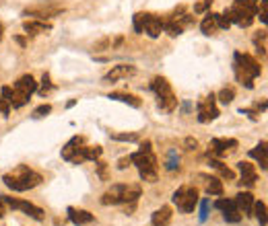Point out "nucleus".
Wrapping results in <instances>:
<instances>
[{
	"label": "nucleus",
	"mask_w": 268,
	"mask_h": 226,
	"mask_svg": "<svg viewBox=\"0 0 268 226\" xmlns=\"http://www.w3.org/2000/svg\"><path fill=\"white\" fill-rule=\"evenodd\" d=\"M103 148L101 146H85L83 136H75L64 148H62V158L70 160L75 164H81L85 160H97L101 156Z\"/></svg>",
	"instance_id": "nucleus-1"
},
{
	"label": "nucleus",
	"mask_w": 268,
	"mask_h": 226,
	"mask_svg": "<svg viewBox=\"0 0 268 226\" xmlns=\"http://www.w3.org/2000/svg\"><path fill=\"white\" fill-rule=\"evenodd\" d=\"M233 72H235V78L246 89H252L254 87V78L262 74V68H260V64L252 58L250 53L235 51V55H233Z\"/></svg>",
	"instance_id": "nucleus-2"
},
{
	"label": "nucleus",
	"mask_w": 268,
	"mask_h": 226,
	"mask_svg": "<svg viewBox=\"0 0 268 226\" xmlns=\"http://www.w3.org/2000/svg\"><path fill=\"white\" fill-rule=\"evenodd\" d=\"M3 181H5V185H7V187H11L13 191H27V189L37 187L43 179H41V175H39V173H35V171H31L29 166L21 164V166H17V168H15L13 173L5 175V177H3Z\"/></svg>",
	"instance_id": "nucleus-3"
},
{
	"label": "nucleus",
	"mask_w": 268,
	"mask_h": 226,
	"mask_svg": "<svg viewBox=\"0 0 268 226\" xmlns=\"http://www.w3.org/2000/svg\"><path fill=\"white\" fill-rule=\"evenodd\" d=\"M256 13H258V0H235L233 7L225 11V17L239 27H250L254 23Z\"/></svg>",
	"instance_id": "nucleus-4"
},
{
	"label": "nucleus",
	"mask_w": 268,
	"mask_h": 226,
	"mask_svg": "<svg viewBox=\"0 0 268 226\" xmlns=\"http://www.w3.org/2000/svg\"><path fill=\"white\" fill-rule=\"evenodd\" d=\"M140 197V187L138 185H114L110 191L101 195L103 206H118V204H136Z\"/></svg>",
	"instance_id": "nucleus-5"
},
{
	"label": "nucleus",
	"mask_w": 268,
	"mask_h": 226,
	"mask_svg": "<svg viewBox=\"0 0 268 226\" xmlns=\"http://www.w3.org/2000/svg\"><path fill=\"white\" fill-rule=\"evenodd\" d=\"M130 162L138 166L142 181H149V183L157 181V156L153 154V150H138L130 154Z\"/></svg>",
	"instance_id": "nucleus-6"
},
{
	"label": "nucleus",
	"mask_w": 268,
	"mask_h": 226,
	"mask_svg": "<svg viewBox=\"0 0 268 226\" xmlns=\"http://www.w3.org/2000/svg\"><path fill=\"white\" fill-rule=\"evenodd\" d=\"M151 91L157 95V105L163 109V111H174V109L178 107V99H176V95H174L167 78L155 76V78L151 80Z\"/></svg>",
	"instance_id": "nucleus-7"
},
{
	"label": "nucleus",
	"mask_w": 268,
	"mask_h": 226,
	"mask_svg": "<svg viewBox=\"0 0 268 226\" xmlns=\"http://www.w3.org/2000/svg\"><path fill=\"white\" fill-rule=\"evenodd\" d=\"M198 189L196 187H188V185H184V187H180L176 193H174V204L178 206V210L180 212H184V214H190V212H194V208L198 206Z\"/></svg>",
	"instance_id": "nucleus-8"
},
{
	"label": "nucleus",
	"mask_w": 268,
	"mask_h": 226,
	"mask_svg": "<svg viewBox=\"0 0 268 226\" xmlns=\"http://www.w3.org/2000/svg\"><path fill=\"white\" fill-rule=\"evenodd\" d=\"M198 122L200 124H208L212 120L219 118V109H217V97L212 93L208 97H204L202 101H198Z\"/></svg>",
	"instance_id": "nucleus-9"
},
{
	"label": "nucleus",
	"mask_w": 268,
	"mask_h": 226,
	"mask_svg": "<svg viewBox=\"0 0 268 226\" xmlns=\"http://www.w3.org/2000/svg\"><path fill=\"white\" fill-rule=\"evenodd\" d=\"M0 200L5 202V206L13 208V210H21V212H25L27 216H31L33 220H43V210L37 208L35 204H31V202L17 200V197H9V195H0Z\"/></svg>",
	"instance_id": "nucleus-10"
},
{
	"label": "nucleus",
	"mask_w": 268,
	"mask_h": 226,
	"mask_svg": "<svg viewBox=\"0 0 268 226\" xmlns=\"http://www.w3.org/2000/svg\"><path fill=\"white\" fill-rule=\"evenodd\" d=\"M64 9L60 5H54V3H39L27 11H23V17H35L37 21H45L50 17H56L58 13H62Z\"/></svg>",
	"instance_id": "nucleus-11"
},
{
	"label": "nucleus",
	"mask_w": 268,
	"mask_h": 226,
	"mask_svg": "<svg viewBox=\"0 0 268 226\" xmlns=\"http://www.w3.org/2000/svg\"><path fill=\"white\" fill-rule=\"evenodd\" d=\"M237 168H239V173H241V179H239V185L243 187H252L256 181H258V173H256V166L248 160H241L237 162Z\"/></svg>",
	"instance_id": "nucleus-12"
},
{
	"label": "nucleus",
	"mask_w": 268,
	"mask_h": 226,
	"mask_svg": "<svg viewBox=\"0 0 268 226\" xmlns=\"http://www.w3.org/2000/svg\"><path fill=\"white\" fill-rule=\"evenodd\" d=\"M161 31H163V19H159L157 15H149L147 13V19H144V29L142 33H147L149 37H159Z\"/></svg>",
	"instance_id": "nucleus-13"
},
{
	"label": "nucleus",
	"mask_w": 268,
	"mask_h": 226,
	"mask_svg": "<svg viewBox=\"0 0 268 226\" xmlns=\"http://www.w3.org/2000/svg\"><path fill=\"white\" fill-rule=\"evenodd\" d=\"M210 146L212 148L208 150V154H225L227 150L237 148V140H233V138H212Z\"/></svg>",
	"instance_id": "nucleus-14"
},
{
	"label": "nucleus",
	"mask_w": 268,
	"mask_h": 226,
	"mask_svg": "<svg viewBox=\"0 0 268 226\" xmlns=\"http://www.w3.org/2000/svg\"><path fill=\"white\" fill-rule=\"evenodd\" d=\"M66 212H68V220H70L72 224H77V226H85V224H91V222L95 220V216H93L91 212H87V210L68 208Z\"/></svg>",
	"instance_id": "nucleus-15"
},
{
	"label": "nucleus",
	"mask_w": 268,
	"mask_h": 226,
	"mask_svg": "<svg viewBox=\"0 0 268 226\" xmlns=\"http://www.w3.org/2000/svg\"><path fill=\"white\" fill-rule=\"evenodd\" d=\"M134 74V66H126V64H122V66H114L110 72L105 74V82H116V80H120V78H126V76H132Z\"/></svg>",
	"instance_id": "nucleus-16"
},
{
	"label": "nucleus",
	"mask_w": 268,
	"mask_h": 226,
	"mask_svg": "<svg viewBox=\"0 0 268 226\" xmlns=\"http://www.w3.org/2000/svg\"><path fill=\"white\" fill-rule=\"evenodd\" d=\"M15 91L31 97V95L37 91V82H35V78H33L31 74H25V76H21V78L15 82Z\"/></svg>",
	"instance_id": "nucleus-17"
},
{
	"label": "nucleus",
	"mask_w": 268,
	"mask_h": 226,
	"mask_svg": "<svg viewBox=\"0 0 268 226\" xmlns=\"http://www.w3.org/2000/svg\"><path fill=\"white\" fill-rule=\"evenodd\" d=\"M172 208L169 206H161L157 212H153V216H151V224L153 226H167L169 222H172Z\"/></svg>",
	"instance_id": "nucleus-18"
},
{
	"label": "nucleus",
	"mask_w": 268,
	"mask_h": 226,
	"mask_svg": "<svg viewBox=\"0 0 268 226\" xmlns=\"http://www.w3.org/2000/svg\"><path fill=\"white\" fill-rule=\"evenodd\" d=\"M250 156H252V158H256V160H258V164L264 168V171H266V166H268V148H266V142H264V140H262L256 148H252V150H250Z\"/></svg>",
	"instance_id": "nucleus-19"
},
{
	"label": "nucleus",
	"mask_w": 268,
	"mask_h": 226,
	"mask_svg": "<svg viewBox=\"0 0 268 226\" xmlns=\"http://www.w3.org/2000/svg\"><path fill=\"white\" fill-rule=\"evenodd\" d=\"M235 204H237V210H239V212H243L246 216H252V208H254V195H252V193H248V191L239 193V195L235 197Z\"/></svg>",
	"instance_id": "nucleus-20"
},
{
	"label": "nucleus",
	"mask_w": 268,
	"mask_h": 226,
	"mask_svg": "<svg viewBox=\"0 0 268 226\" xmlns=\"http://www.w3.org/2000/svg\"><path fill=\"white\" fill-rule=\"evenodd\" d=\"M23 29L27 31V35H29V33H31V35H37V33H47V31L52 29V25L45 23V21H25V23H23Z\"/></svg>",
	"instance_id": "nucleus-21"
},
{
	"label": "nucleus",
	"mask_w": 268,
	"mask_h": 226,
	"mask_svg": "<svg viewBox=\"0 0 268 226\" xmlns=\"http://www.w3.org/2000/svg\"><path fill=\"white\" fill-rule=\"evenodd\" d=\"M217 19H219V15H217V13H208V15L204 17V21H202V25H200V29H202V33H204V35H212L214 31L219 29Z\"/></svg>",
	"instance_id": "nucleus-22"
},
{
	"label": "nucleus",
	"mask_w": 268,
	"mask_h": 226,
	"mask_svg": "<svg viewBox=\"0 0 268 226\" xmlns=\"http://www.w3.org/2000/svg\"><path fill=\"white\" fill-rule=\"evenodd\" d=\"M107 99L128 103L130 107H140V99H138L136 95H130V93H110V95H107Z\"/></svg>",
	"instance_id": "nucleus-23"
},
{
	"label": "nucleus",
	"mask_w": 268,
	"mask_h": 226,
	"mask_svg": "<svg viewBox=\"0 0 268 226\" xmlns=\"http://www.w3.org/2000/svg\"><path fill=\"white\" fill-rule=\"evenodd\" d=\"M210 166H212V168H217L221 177H225V179H229V181H233V179H235V173H233V168L225 166V164H223L221 160H214V158H210Z\"/></svg>",
	"instance_id": "nucleus-24"
},
{
	"label": "nucleus",
	"mask_w": 268,
	"mask_h": 226,
	"mask_svg": "<svg viewBox=\"0 0 268 226\" xmlns=\"http://www.w3.org/2000/svg\"><path fill=\"white\" fill-rule=\"evenodd\" d=\"M252 216H256L258 218V222H260V226H266V204L260 200V202H254V208H252Z\"/></svg>",
	"instance_id": "nucleus-25"
},
{
	"label": "nucleus",
	"mask_w": 268,
	"mask_h": 226,
	"mask_svg": "<svg viewBox=\"0 0 268 226\" xmlns=\"http://www.w3.org/2000/svg\"><path fill=\"white\" fill-rule=\"evenodd\" d=\"M163 31H167L172 37H178V35H182L184 27L176 19H169V21H163Z\"/></svg>",
	"instance_id": "nucleus-26"
},
{
	"label": "nucleus",
	"mask_w": 268,
	"mask_h": 226,
	"mask_svg": "<svg viewBox=\"0 0 268 226\" xmlns=\"http://www.w3.org/2000/svg\"><path fill=\"white\" fill-rule=\"evenodd\" d=\"M206 191L208 195H223V183L217 177H210L206 183Z\"/></svg>",
	"instance_id": "nucleus-27"
},
{
	"label": "nucleus",
	"mask_w": 268,
	"mask_h": 226,
	"mask_svg": "<svg viewBox=\"0 0 268 226\" xmlns=\"http://www.w3.org/2000/svg\"><path fill=\"white\" fill-rule=\"evenodd\" d=\"M178 166H180V154L176 150H169L167 160H165V168H167V171H176Z\"/></svg>",
	"instance_id": "nucleus-28"
},
{
	"label": "nucleus",
	"mask_w": 268,
	"mask_h": 226,
	"mask_svg": "<svg viewBox=\"0 0 268 226\" xmlns=\"http://www.w3.org/2000/svg\"><path fill=\"white\" fill-rule=\"evenodd\" d=\"M144 19H147V13H136V15L132 17V27H134L136 33H142V29H144Z\"/></svg>",
	"instance_id": "nucleus-29"
},
{
	"label": "nucleus",
	"mask_w": 268,
	"mask_h": 226,
	"mask_svg": "<svg viewBox=\"0 0 268 226\" xmlns=\"http://www.w3.org/2000/svg\"><path fill=\"white\" fill-rule=\"evenodd\" d=\"M214 208H219V210L227 212V210H235L237 204H235V200H225V197H221V200L214 202Z\"/></svg>",
	"instance_id": "nucleus-30"
},
{
	"label": "nucleus",
	"mask_w": 268,
	"mask_h": 226,
	"mask_svg": "<svg viewBox=\"0 0 268 226\" xmlns=\"http://www.w3.org/2000/svg\"><path fill=\"white\" fill-rule=\"evenodd\" d=\"M233 97H235V91H233L231 87H225V89L219 93V101H221L223 105H229V103L233 101Z\"/></svg>",
	"instance_id": "nucleus-31"
},
{
	"label": "nucleus",
	"mask_w": 268,
	"mask_h": 226,
	"mask_svg": "<svg viewBox=\"0 0 268 226\" xmlns=\"http://www.w3.org/2000/svg\"><path fill=\"white\" fill-rule=\"evenodd\" d=\"M223 218H225V222H231V224H237L239 220H241V212L235 208V210H227V212H223Z\"/></svg>",
	"instance_id": "nucleus-32"
},
{
	"label": "nucleus",
	"mask_w": 268,
	"mask_h": 226,
	"mask_svg": "<svg viewBox=\"0 0 268 226\" xmlns=\"http://www.w3.org/2000/svg\"><path fill=\"white\" fill-rule=\"evenodd\" d=\"M208 212H210V200L208 197H204L202 202H200V222H204L206 218H208Z\"/></svg>",
	"instance_id": "nucleus-33"
},
{
	"label": "nucleus",
	"mask_w": 268,
	"mask_h": 226,
	"mask_svg": "<svg viewBox=\"0 0 268 226\" xmlns=\"http://www.w3.org/2000/svg\"><path fill=\"white\" fill-rule=\"evenodd\" d=\"M254 41H256V47H258V51L264 55V53H266V31H262V33H260V35H258Z\"/></svg>",
	"instance_id": "nucleus-34"
},
{
	"label": "nucleus",
	"mask_w": 268,
	"mask_h": 226,
	"mask_svg": "<svg viewBox=\"0 0 268 226\" xmlns=\"http://www.w3.org/2000/svg\"><path fill=\"white\" fill-rule=\"evenodd\" d=\"M52 89H54V87H52V82H50V74L45 72V74H43V78H41V89H39V93L45 97V95H47Z\"/></svg>",
	"instance_id": "nucleus-35"
},
{
	"label": "nucleus",
	"mask_w": 268,
	"mask_h": 226,
	"mask_svg": "<svg viewBox=\"0 0 268 226\" xmlns=\"http://www.w3.org/2000/svg\"><path fill=\"white\" fill-rule=\"evenodd\" d=\"M114 140H120V142H136L138 140V134H112Z\"/></svg>",
	"instance_id": "nucleus-36"
},
{
	"label": "nucleus",
	"mask_w": 268,
	"mask_h": 226,
	"mask_svg": "<svg viewBox=\"0 0 268 226\" xmlns=\"http://www.w3.org/2000/svg\"><path fill=\"white\" fill-rule=\"evenodd\" d=\"M52 111V105H47V103H43V105H39L35 111H33V118H45L47 113Z\"/></svg>",
	"instance_id": "nucleus-37"
},
{
	"label": "nucleus",
	"mask_w": 268,
	"mask_h": 226,
	"mask_svg": "<svg viewBox=\"0 0 268 226\" xmlns=\"http://www.w3.org/2000/svg\"><path fill=\"white\" fill-rule=\"evenodd\" d=\"M212 5V0H200V3L194 5V13H206V9Z\"/></svg>",
	"instance_id": "nucleus-38"
},
{
	"label": "nucleus",
	"mask_w": 268,
	"mask_h": 226,
	"mask_svg": "<svg viewBox=\"0 0 268 226\" xmlns=\"http://www.w3.org/2000/svg\"><path fill=\"white\" fill-rule=\"evenodd\" d=\"M0 113H3L5 118L11 113V105H9V101H7V99H3V97H0Z\"/></svg>",
	"instance_id": "nucleus-39"
},
{
	"label": "nucleus",
	"mask_w": 268,
	"mask_h": 226,
	"mask_svg": "<svg viewBox=\"0 0 268 226\" xmlns=\"http://www.w3.org/2000/svg\"><path fill=\"white\" fill-rule=\"evenodd\" d=\"M266 13H268V0H262L260 3V21L266 23Z\"/></svg>",
	"instance_id": "nucleus-40"
},
{
	"label": "nucleus",
	"mask_w": 268,
	"mask_h": 226,
	"mask_svg": "<svg viewBox=\"0 0 268 226\" xmlns=\"http://www.w3.org/2000/svg\"><path fill=\"white\" fill-rule=\"evenodd\" d=\"M217 23H219V29H229V27H231V21H229L225 15H219Z\"/></svg>",
	"instance_id": "nucleus-41"
},
{
	"label": "nucleus",
	"mask_w": 268,
	"mask_h": 226,
	"mask_svg": "<svg viewBox=\"0 0 268 226\" xmlns=\"http://www.w3.org/2000/svg\"><path fill=\"white\" fill-rule=\"evenodd\" d=\"M105 168H107V164L105 162H97V173H99V177L105 181L107 179V173H105Z\"/></svg>",
	"instance_id": "nucleus-42"
},
{
	"label": "nucleus",
	"mask_w": 268,
	"mask_h": 226,
	"mask_svg": "<svg viewBox=\"0 0 268 226\" xmlns=\"http://www.w3.org/2000/svg\"><path fill=\"white\" fill-rule=\"evenodd\" d=\"M3 99H7L9 101V105H11V99H13V89L11 87H3V95H0Z\"/></svg>",
	"instance_id": "nucleus-43"
},
{
	"label": "nucleus",
	"mask_w": 268,
	"mask_h": 226,
	"mask_svg": "<svg viewBox=\"0 0 268 226\" xmlns=\"http://www.w3.org/2000/svg\"><path fill=\"white\" fill-rule=\"evenodd\" d=\"M184 146H186V150H194V148L198 146V142H196L194 138H186V140H184Z\"/></svg>",
	"instance_id": "nucleus-44"
},
{
	"label": "nucleus",
	"mask_w": 268,
	"mask_h": 226,
	"mask_svg": "<svg viewBox=\"0 0 268 226\" xmlns=\"http://www.w3.org/2000/svg\"><path fill=\"white\" fill-rule=\"evenodd\" d=\"M107 45H110V39H101L99 43H95V45H93V49H95V51H101V49H103V47H107Z\"/></svg>",
	"instance_id": "nucleus-45"
},
{
	"label": "nucleus",
	"mask_w": 268,
	"mask_h": 226,
	"mask_svg": "<svg viewBox=\"0 0 268 226\" xmlns=\"http://www.w3.org/2000/svg\"><path fill=\"white\" fill-rule=\"evenodd\" d=\"M128 162H130V156H128V158H120L118 168H126V166H128Z\"/></svg>",
	"instance_id": "nucleus-46"
},
{
	"label": "nucleus",
	"mask_w": 268,
	"mask_h": 226,
	"mask_svg": "<svg viewBox=\"0 0 268 226\" xmlns=\"http://www.w3.org/2000/svg\"><path fill=\"white\" fill-rule=\"evenodd\" d=\"M5 212H7V208H5V202H3V200H0V218H3V216H5Z\"/></svg>",
	"instance_id": "nucleus-47"
},
{
	"label": "nucleus",
	"mask_w": 268,
	"mask_h": 226,
	"mask_svg": "<svg viewBox=\"0 0 268 226\" xmlns=\"http://www.w3.org/2000/svg\"><path fill=\"white\" fill-rule=\"evenodd\" d=\"M3 35H5V25L0 23V41H3Z\"/></svg>",
	"instance_id": "nucleus-48"
}]
</instances>
